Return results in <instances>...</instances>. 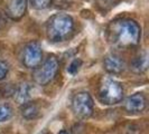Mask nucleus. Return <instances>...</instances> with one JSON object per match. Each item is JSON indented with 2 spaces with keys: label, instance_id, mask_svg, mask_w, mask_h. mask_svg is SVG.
I'll list each match as a JSON object with an SVG mask.
<instances>
[{
  "label": "nucleus",
  "instance_id": "nucleus-1",
  "mask_svg": "<svg viewBox=\"0 0 149 134\" xmlns=\"http://www.w3.org/2000/svg\"><path fill=\"white\" fill-rule=\"evenodd\" d=\"M141 38V28L132 19L120 18L112 20L107 27V39L119 49L134 48Z\"/></svg>",
  "mask_w": 149,
  "mask_h": 134
},
{
  "label": "nucleus",
  "instance_id": "nucleus-2",
  "mask_svg": "<svg viewBox=\"0 0 149 134\" xmlns=\"http://www.w3.org/2000/svg\"><path fill=\"white\" fill-rule=\"evenodd\" d=\"M74 32V21L66 14H56L46 22V35L53 43H61L72 37Z\"/></svg>",
  "mask_w": 149,
  "mask_h": 134
},
{
  "label": "nucleus",
  "instance_id": "nucleus-3",
  "mask_svg": "<svg viewBox=\"0 0 149 134\" xmlns=\"http://www.w3.org/2000/svg\"><path fill=\"white\" fill-rule=\"evenodd\" d=\"M58 69H60V63L57 58L55 56H49L43 64H40L34 69L33 73L34 82L42 86L49 84L56 77Z\"/></svg>",
  "mask_w": 149,
  "mask_h": 134
},
{
  "label": "nucleus",
  "instance_id": "nucleus-4",
  "mask_svg": "<svg viewBox=\"0 0 149 134\" xmlns=\"http://www.w3.org/2000/svg\"><path fill=\"white\" fill-rule=\"evenodd\" d=\"M99 98L100 101L107 105L117 104L123 98V88L119 82L107 78L103 79L99 87Z\"/></svg>",
  "mask_w": 149,
  "mask_h": 134
},
{
  "label": "nucleus",
  "instance_id": "nucleus-5",
  "mask_svg": "<svg viewBox=\"0 0 149 134\" xmlns=\"http://www.w3.org/2000/svg\"><path fill=\"white\" fill-rule=\"evenodd\" d=\"M72 110L79 119H89L93 114L94 103L88 92H79L73 96Z\"/></svg>",
  "mask_w": 149,
  "mask_h": 134
},
{
  "label": "nucleus",
  "instance_id": "nucleus-6",
  "mask_svg": "<svg viewBox=\"0 0 149 134\" xmlns=\"http://www.w3.org/2000/svg\"><path fill=\"white\" fill-rule=\"evenodd\" d=\"M42 58H43V52L40 45L36 41H30L22 49V64L27 68L35 69L42 64Z\"/></svg>",
  "mask_w": 149,
  "mask_h": 134
},
{
  "label": "nucleus",
  "instance_id": "nucleus-7",
  "mask_svg": "<svg viewBox=\"0 0 149 134\" xmlns=\"http://www.w3.org/2000/svg\"><path fill=\"white\" fill-rule=\"evenodd\" d=\"M147 106V98L142 93H136L129 96L123 103V108L130 114L141 113Z\"/></svg>",
  "mask_w": 149,
  "mask_h": 134
},
{
  "label": "nucleus",
  "instance_id": "nucleus-8",
  "mask_svg": "<svg viewBox=\"0 0 149 134\" xmlns=\"http://www.w3.org/2000/svg\"><path fill=\"white\" fill-rule=\"evenodd\" d=\"M27 9V0H8L6 5V15L13 20L22 19Z\"/></svg>",
  "mask_w": 149,
  "mask_h": 134
},
{
  "label": "nucleus",
  "instance_id": "nucleus-9",
  "mask_svg": "<svg viewBox=\"0 0 149 134\" xmlns=\"http://www.w3.org/2000/svg\"><path fill=\"white\" fill-rule=\"evenodd\" d=\"M103 67L110 74H121L126 69V63L119 55L109 54L104 57Z\"/></svg>",
  "mask_w": 149,
  "mask_h": 134
},
{
  "label": "nucleus",
  "instance_id": "nucleus-10",
  "mask_svg": "<svg viewBox=\"0 0 149 134\" xmlns=\"http://www.w3.org/2000/svg\"><path fill=\"white\" fill-rule=\"evenodd\" d=\"M130 68L136 74H142L147 70V68H148V54L146 50L139 52L134 57L131 65H130Z\"/></svg>",
  "mask_w": 149,
  "mask_h": 134
},
{
  "label": "nucleus",
  "instance_id": "nucleus-11",
  "mask_svg": "<svg viewBox=\"0 0 149 134\" xmlns=\"http://www.w3.org/2000/svg\"><path fill=\"white\" fill-rule=\"evenodd\" d=\"M30 92H31V86L28 83H24V84H20L17 88H15L14 97L19 104H24L28 102L30 97Z\"/></svg>",
  "mask_w": 149,
  "mask_h": 134
},
{
  "label": "nucleus",
  "instance_id": "nucleus-12",
  "mask_svg": "<svg viewBox=\"0 0 149 134\" xmlns=\"http://www.w3.org/2000/svg\"><path fill=\"white\" fill-rule=\"evenodd\" d=\"M20 112H22V115L26 119H34L39 115V107L36 103L28 101L22 104Z\"/></svg>",
  "mask_w": 149,
  "mask_h": 134
},
{
  "label": "nucleus",
  "instance_id": "nucleus-13",
  "mask_svg": "<svg viewBox=\"0 0 149 134\" xmlns=\"http://www.w3.org/2000/svg\"><path fill=\"white\" fill-rule=\"evenodd\" d=\"M52 1L53 0H30V3L31 7L37 10H44L52 5Z\"/></svg>",
  "mask_w": 149,
  "mask_h": 134
},
{
  "label": "nucleus",
  "instance_id": "nucleus-14",
  "mask_svg": "<svg viewBox=\"0 0 149 134\" xmlns=\"http://www.w3.org/2000/svg\"><path fill=\"white\" fill-rule=\"evenodd\" d=\"M11 114H13V111H11L9 105H0V123L7 121L8 119H10Z\"/></svg>",
  "mask_w": 149,
  "mask_h": 134
},
{
  "label": "nucleus",
  "instance_id": "nucleus-15",
  "mask_svg": "<svg viewBox=\"0 0 149 134\" xmlns=\"http://www.w3.org/2000/svg\"><path fill=\"white\" fill-rule=\"evenodd\" d=\"M82 65V61L81 59H74L71 64H70V66H68V73L72 75H75L77 72H79V69H80V67Z\"/></svg>",
  "mask_w": 149,
  "mask_h": 134
},
{
  "label": "nucleus",
  "instance_id": "nucleus-16",
  "mask_svg": "<svg viewBox=\"0 0 149 134\" xmlns=\"http://www.w3.org/2000/svg\"><path fill=\"white\" fill-rule=\"evenodd\" d=\"M8 70H9V67L7 63L3 60H0V81H2L7 76Z\"/></svg>",
  "mask_w": 149,
  "mask_h": 134
},
{
  "label": "nucleus",
  "instance_id": "nucleus-17",
  "mask_svg": "<svg viewBox=\"0 0 149 134\" xmlns=\"http://www.w3.org/2000/svg\"><path fill=\"white\" fill-rule=\"evenodd\" d=\"M97 3L100 7H102L103 9H109L112 6H114L116 0H97Z\"/></svg>",
  "mask_w": 149,
  "mask_h": 134
},
{
  "label": "nucleus",
  "instance_id": "nucleus-18",
  "mask_svg": "<svg viewBox=\"0 0 149 134\" xmlns=\"http://www.w3.org/2000/svg\"><path fill=\"white\" fill-rule=\"evenodd\" d=\"M8 23V17L5 12L0 11V30H2Z\"/></svg>",
  "mask_w": 149,
  "mask_h": 134
},
{
  "label": "nucleus",
  "instance_id": "nucleus-19",
  "mask_svg": "<svg viewBox=\"0 0 149 134\" xmlns=\"http://www.w3.org/2000/svg\"><path fill=\"white\" fill-rule=\"evenodd\" d=\"M58 134H68V132H66V131H64V130H63V131H61Z\"/></svg>",
  "mask_w": 149,
  "mask_h": 134
},
{
  "label": "nucleus",
  "instance_id": "nucleus-20",
  "mask_svg": "<svg viewBox=\"0 0 149 134\" xmlns=\"http://www.w3.org/2000/svg\"><path fill=\"white\" fill-rule=\"evenodd\" d=\"M44 134H47V133H44Z\"/></svg>",
  "mask_w": 149,
  "mask_h": 134
}]
</instances>
